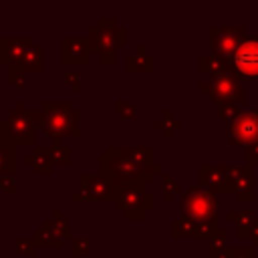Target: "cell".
<instances>
[{
  "label": "cell",
  "instance_id": "8fae6325",
  "mask_svg": "<svg viewBox=\"0 0 258 258\" xmlns=\"http://www.w3.org/2000/svg\"><path fill=\"white\" fill-rule=\"evenodd\" d=\"M208 32L212 38V52H216L224 58H230L246 38L244 26H220V28L210 26Z\"/></svg>",
  "mask_w": 258,
  "mask_h": 258
},
{
  "label": "cell",
  "instance_id": "8d00e7d4",
  "mask_svg": "<svg viewBox=\"0 0 258 258\" xmlns=\"http://www.w3.org/2000/svg\"><path fill=\"white\" fill-rule=\"evenodd\" d=\"M0 191H4V194H14L16 191L14 175H0Z\"/></svg>",
  "mask_w": 258,
  "mask_h": 258
},
{
  "label": "cell",
  "instance_id": "74e56055",
  "mask_svg": "<svg viewBox=\"0 0 258 258\" xmlns=\"http://www.w3.org/2000/svg\"><path fill=\"white\" fill-rule=\"evenodd\" d=\"M232 258H256L254 246H236L232 252Z\"/></svg>",
  "mask_w": 258,
  "mask_h": 258
},
{
  "label": "cell",
  "instance_id": "9a60e30c",
  "mask_svg": "<svg viewBox=\"0 0 258 258\" xmlns=\"http://www.w3.org/2000/svg\"><path fill=\"white\" fill-rule=\"evenodd\" d=\"M93 56L87 36H62L60 38V60L64 64H85Z\"/></svg>",
  "mask_w": 258,
  "mask_h": 258
},
{
  "label": "cell",
  "instance_id": "ba28073f",
  "mask_svg": "<svg viewBox=\"0 0 258 258\" xmlns=\"http://www.w3.org/2000/svg\"><path fill=\"white\" fill-rule=\"evenodd\" d=\"M115 208L125 214L127 220H143L147 212L155 210V196L145 185H125L115 202Z\"/></svg>",
  "mask_w": 258,
  "mask_h": 258
},
{
  "label": "cell",
  "instance_id": "6da1fadb",
  "mask_svg": "<svg viewBox=\"0 0 258 258\" xmlns=\"http://www.w3.org/2000/svg\"><path fill=\"white\" fill-rule=\"evenodd\" d=\"M127 147L129 145L107 147L105 155H99V159H97L99 173L105 175L107 179H111L113 183H117L119 187H125V185H145L147 187L149 183H153L155 177H159L163 173V165L155 163L149 167H141L129 157Z\"/></svg>",
  "mask_w": 258,
  "mask_h": 258
},
{
  "label": "cell",
  "instance_id": "7c38bea8",
  "mask_svg": "<svg viewBox=\"0 0 258 258\" xmlns=\"http://www.w3.org/2000/svg\"><path fill=\"white\" fill-rule=\"evenodd\" d=\"M44 71V46L42 44H32L30 48H26V52L6 64V81L12 83L16 75H26V73H42Z\"/></svg>",
  "mask_w": 258,
  "mask_h": 258
},
{
  "label": "cell",
  "instance_id": "3957f363",
  "mask_svg": "<svg viewBox=\"0 0 258 258\" xmlns=\"http://www.w3.org/2000/svg\"><path fill=\"white\" fill-rule=\"evenodd\" d=\"M34 113L22 99H18L14 107L6 111V117L0 119V137L12 141L16 147H34Z\"/></svg>",
  "mask_w": 258,
  "mask_h": 258
},
{
  "label": "cell",
  "instance_id": "d4e9b609",
  "mask_svg": "<svg viewBox=\"0 0 258 258\" xmlns=\"http://www.w3.org/2000/svg\"><path fill=\"white\" fill-rule=\"evenodd\" d=\"M127 149H129V157L141 167H149V165L157 163L155 161V149L151 145H133V147L129 145Z\"/></svg>",
  "mask_w": 258,
  "mask_h": 258
},
{
  "label": "cell",
  "instance_id": "e0dca14e",
  "mask_svg": "<svg viewBox=\"0 0 258 258\" xmlns=\"http://www.w3.org/2000/svg\"><path fill=\"white\" fill-rule=\"evenodd\" d=\"M155 71V56L145 50L143 44H135V50L125 56V73H153Z\"/></svg>",
  "mask_w": 258,
  "mask_h": 258
},
{
  "label": "cell",
  "instance_id": "603a6c76",
  "mask_svg": "<svg viewBox=\"0 0 258 258\" xmlns=\"http://www.w3.org/2000/svg\"><path fill=\"white\" fill-rule=\"evenodd\" d=\"M32 157H34L32 171H34L36 175H50V173L54 171V163H52V159H50L48 147L34 145V147H32Z\"/></svg>",
  "mask_w": 258,
  "mask_h": 258
},
{
  "label": "cell",
  "instance_id": "2e32d148",
  "mask_svg": "<svg viewBox=\"0 0 258 258\" xmlns=\"http://www.w3.org/2000/svg\"><path fill=\"white\" fill-rule=\"evenodd\" d=\"M32 44L34 36H0V64L18 60Z\"/></svg>",
  "mask_w": 258,
  "mask_h": 258
},
{
  "label": "cell",
  "instance_id": "d6986e66",
  "mask_svg": "<svg viewBox=\"0 0 258 258\" xmlns=\"http://www.w3.org/2000/svg\"><path fill=\"white\" fill-rule=\"evenodd\" d=\"M198 69H200V73H206L208 77H216V75H222V73L230 71L228 58H224V56H220V54H216V52H212V50L200 54V58H198Z\"/></svg>",
  "mask_w": 258,
  "mask_h": 258
},
{
  "label": "cell",
  "instance_id": "f1b7e54d",
  "mask_svg": "<svg viewBox=\"0 0 258 258\" xmlns=\"http://www.w3.org/2000/svg\"><path fill=\"white\" fill-rule=\"evenodd\" d=\"M71 254L77 258H85L91 254V242L87 238H73L71 240Z\"/></svg>",
  "mask_w": 258,
  "mask_h": 258
},
{
  "label": "cell",
  "instance_id": "52a82bcc",
  "mask_svg": "<svg viewBox=\"0 0 258 258\" xmlns=\"http://www.w3.org/2000/svg\"><path fill=\"white\" fill-rule=\"evenodd\" d=\"M218 210H220V200L216 191L204 185H191L183 194L181 216L187 220H212L218 218Z\"/></svg>",
  "mask_w": 258,
  "mask_h": 258
},
{
  "label": "cell",
  "instance_id": "4dcf8cb0",
  "mask_svg": "<svg viewBox=\"0 0 258 258\" xmlns=\"http://www.w3.org/2000/svg\"><path fill=\"white\" fill-rule=\"evenodd\" d=\"M226 246H228V230L226 228H218L212 234V238L208 240V248L218 250V248H226Z\"/></svg>",
  "mask_w": 258,
  "mask_h": 258
},
{
  "label": "cell",
  "instance_id": "60d3db41",
  "mask_svg": "<svg viewBox=\"0 0 258 258\" xmlns=\"http://www.w3.org/2000/svg\"><path fill=\"white\" fill-rule=\"evenodd\" d=\"M12 83H14V87H16L18 91H22V89H26V75H16Z\"/></svg>",
  "mask_w": 258,
  "mask_h": 258
},
{
  "label": "cell",
  "instance_id": "7bdbcfd3",
  "mask_svg": "<svg viewBox=\"0 0 258 258\" xmlns=\"http://www.w3.org/2000/svg\"><path fill=\"white\" fill-rule=\"evenodd\" d=\"M24 163H26V165H30V167H32V163H34V157H32V153H28V155H26V157H24Z\"/></svg>",
  "mask_w": 258,
  "mask_h": 258
},
{
  "label": "cell",
  "instance_id": "30bf717a",
  "mask_svg": "<svg viewBox=\"0 0 258 258\" xmlns=\"http://www.w3.org/2000/svg\"><path fill=\"white\" fill-rule=\"evenodd\" d=\"M226 143L230 147L234 145L248 147L252 143H258V109H244L238 113V117L228 127Z\"/></svg>",
  "mask_w": 258,
  "mask_h": 258
},
{
  "label": "cell",
  "instance_id": "836d02e7",
  "mask_svg": "<svg viewBox=\"0 0 258 258\" xmlns=\"http://www.w3.org/2000/svg\"><path fill=\"white\" fill-rule=\"evenodd\" d=\"M169 228H171V238H173V240L183 238V236H185V218H183V216L173 218Z\"/></svg>",
  "mask_w": 258,
  "mask_h": 258
},
{
  "label": "cell",
  "instance_id": "d6a6232c",
  "mask_svg": "<svg viewBox=\"0 0 258 258\" xmlns=\"http://www.w3.org/2000/svg\"><path fill=\"white\" fill-rule=\"evenodd\" d=\"M62 81L71 87L73 93H79V91H81V75H79V73H75V71H64V73H62Z\"/></svg>",
  "mask_w": 258,
  "mask_h": 258
},
{
  "label": "cell",
  "instance_id": "277c9868",
  "mask_svg": "<svg viewBox=\"0 0 258 258\" xmlns=\"http://www.w3.org/2000/svg\"><path fill=\"white\" fill-rule=\"evenodd\" d=\"M198 89L208 93V97L214 103H218V107H222V105H236V103L246 101L244 83L232 71H226L222 75L210 77L208 81H200Z\"/></svg>",
  "mask_w": 258,
  "mask_h": 258
},
{
  "label": "cell",
  "instance_id": "7a4b0ae2",
  "mask_svg": "<svg viewBox=\"0 0 258 258\" xmlns=\"http://www.w3.org/2000/svg\"><path fill=\"white\" fill-rule=\"evenodd\" d=\"M32 113L36 129H42L52 141H62L64 137H81V113L73 109L71 101H42V107L34 109Z\"/></svg>",
  "mask_w": 258,
  "mask_h": 258
},
{
  "label": "cell",
  "instance_id": "cb8c5ba5",
  "mask_svg": "<svg viewBox=\"0 0 258 258\" xmlns=\"http://www.w3.org/2000/svg\"><path fill=\"white\" fill-rule=\"evenodd\" d=\"M153 125H155L157 129H161V135H163V137H171V135H173V129H177V127L181 125V121L173 115L171 109H163V111L153 119Z\"/></svg>",
  "mask_w": 258,
  "mask_h": 258
},
{
  "label": "cell",
  "instance_id": "f546056e",
  "mask_svg": "<svg viewBox=\"0 0 258 258\" xmlns=\"http://www.w3.org/2000/svg\"><path fill=\"white\" fill-rule=\"evenodd\" d=\"M14 244H16V252H18L20 256H24V258L34 256V252H36V246H34L32 238H24V236H20V238L14 240Z\"/></svg>",
  "mask_w": 258,
  "mask_h": 258
},
{
  "label": "cell",
  "instance_id": "d590c367",
  "mask_svg": "<svg viewBox=\"0 0 258 258\" xmlns=\"http://www.w3.org/2000/svg\"><path fill=\"white\" fill-rule=\"evenodd\" d=\"M244 161L250 165H258V143H252L248 147H244Z\"/></svg>",
  "mask_w": 258,
  "mask_h": 258
},
{
  "label": "cell",
  "instance_id": "ab89813d",
  "mask_svg": "<svg viewBox=\"0 0 258 258\" xmlns=\"http://www.w3.org/2000/svg\"><path fill=\"white\" fill-rule=\"evenodd\" d=\"M97 62L99 64H115L117 52H101V54H97Z\"/></svg>",
  "mask_w": 258,
  "mask_h": 258
},
{
  "label": "cell",
  "instance_id": "83f0119b",
  "mask_svg": "<svg viewBox=\"0 0 258 258\" xmlns=\"http://www.w3.org/2000/svg\"><path fill=\"white\" fill-rule=\"evenodd\" d=\"M115 111H117V115H119L121 119H133L135 113H137V107H135V103L129 101V99H117V101H115Z\"/></svg>",
  "mask_w": 258,
  "mask_h": 258
},
{
  "label": "cell",
  "instance_id": "484cf974",
  "mask_svg": "<svg viewBox=\"0 0 258 258\" xmlns=\"http://www.w3.org/2000/svg\"><path fill=\"white\" fill-rule=\"evenodd\" d=\"M32 242H34V246L38 248H60L62 246V240H58L50 230H46L44 226H38V228H34L32 230Z\"/></svg>",
  "mask_w": 258,
  "mask_h": 258
},
{
  "label": "cell",
  "instance_id": "4fadbf2b",
  "mask_svg": "<svg viewBox=\"0 0 258 258\" xmlns=\"http://www.w3.org/2000/svg\"><path fill=\"white\" fill-rule=\"evenodd\" d=\"M198 173H200V185L216 194H234V185L230 181V165L200 163Z\"/></svg>",
  "mask_w": 258,
  "mask_h": 258
},
{
  "label": "cell",
  "instance_id": "7402d4cb",
  "mask_svg": "<svg viewBox=\"0 0 258 258\" xmlns=\"http://www.w3.org/2000/svg\"><path fill=\"white\" fill-rule=\"evenodd\" d=\"M42 226H44L46 230H50L58 240H73L71 224L64 220L62 212H58V210H54V212H52V216H50V218H46V220L42 222Z\"/></svg>",
  "mask_w": 258,
  "mask_h": 258
},
{
  "label": "cell",
  "instance_id": "44dd1931",
  "mask_svg": "<svg viewBox=\"0 0 258 258\" xmlns=\"http://www.w3.org/2000/svg\"><path fill=\"white\" fill-rule=\"evenodd\" d=\"M256 222H258V220H256V212H254V210L236 212V218H234V224H236V238H238V240L252 238Z\"/></svg>",
  "mask_w": 258,
  "mask_h": 258
},
{
  "label": "cell",
  "instance_id": "1f68e13d",
  "mask_svg": "<svg viewBox=\"0 0 258 258\" xmlns=\"http://www.w3.org/2000/svg\"><path fill=\"white\" fill-rule=\"evenodd\" d=\"M159 179H161V185H163V189H165V191H169L171 196L181 191V183H179V181H175V177H173L171 173L163 171V173L159 175Z\"/></svg>",
  "mask_w": 258,
  "mask_h": 258
},
{
  "label": "cell",
  "instance_id": "9c48e42d",
  "mask_svg": "<svg viewBox=\"0 0 258 258\" xmlns=\"http://www.w3.org/2000/svg\"><path fill=\"white\" fill-rule=\"evenodd\" d=\"M228 67L242 83H258V36H246L228 58Z\"/></svg>",
  "mask_w": 258,
  "mask_h": 258
},
{
  "label": "cell",
  "instance_id": "f35d334b",
  "mask_svg": "<svg viewBox=\"0 0 258 258\" xmlns=\"http://www.w3.org/2000/svg\"><path fill=\"white\" fill-rule=\"evenodd\" d=\"M232 252H234V248H232V246L218 248V250L208 248V258H232Z\"/></svg>",
  "mask_w": 258,
  "mask_h": 258
},
{
  "label": "cell",
  "instance_id": "b9f144b4",
  "mask_svg": "<svg viewBox=\"0 0 258 258\" xmlns=\"http://www.w3.org/2000/svg\"><path fill=\"white\" fill-rule=\"evenodd\" d=\"M252 238H254V248H258V222H256V226H254V234H252Z\"/></svg>",
  "mask_w": 258,
  "mask_h": 258
},
{
  "label": "cell",
  "instance_id": "5bb4252c",
  "mask_svg": "<svg viewBox=\"0 0 258 258\" xmlns=\"http://www.w3.org/2000/svg\"><path fill=\"white\" fill-rule=\"evenodd\" d=\"M254 165L250 163H242V165H230V181L234 185V198L236 202L244 204V202H254Z\"/></svg>",
  "mask_w": 258,
  "mask_h": 258
},
{
  "label": "cell",
  "instance_id": "ac0fdd59",
  "mask_svg": "<svg viewBox=\"0 0 258 258\" xmlns=\"http://www.w3.org/2000/svg\"><path fill=\"white\" fill-rule=\"evenodd\" d=\"M218 228H222L220 218H212V220H187L185 218V236L194 240H210Z\"/></svg>",
  "mask_w": 258,
  "mask_h": 258
},
{
  "label": "cell",
  "instance_id": "ffe728a7",
  "mask_svg": "<svg viewBox=\"0 0 258 258\" xmlns=\"http://www.w3.org/2000/svg\"><path fill=\"white\" fill-rule=\"evenodd\" d=\"M16 173V145L0 137V175Z\"/></svg>",
  "mask_w": 258,
  "mask_h": 258
},
{
  "label": "cell",
  "instance_id": "5b68a950",
  "mask_svg": "<svg viewBox=\"0 0 258 258\" xmlns=\"http://www.w3.org/2000/svg\"><path fill=\"white\" fill-rule=\"evenodd\" d=\"M89 44L93 54L117 52V48L127 44V28L121 26L115 18H99L89 28Z\"/></svg>",
  "mask_w": 258,
  "mask_h": 258
},
{
  "label": "cell",
  "instance_id": "8992f818",
  "mask_svg": "<svg viewBox=\"0 0 258 258\" xmlns=\"http://www.w3.org/2000/svg\"><path fill=\"white\" fill-rule=\"evenodd\" d=\"M121 187L97 173H81L79 187L71 194V202H117Z\"/></svg>",
  "mask_w": 258,
  "mask_h": 258
},
{
  "label": "cell",
  "instance_id": "e575fe53",
  "mask_svg": "<svg viewBox=\"0 0 258 258\" xmlns=\"http://www.w3.org/2000/svg\"><path fill=\"white\" fill-rule=\"evenodd\" d=\"M218 111H220V117L224 119V121H228V123H232L236 117H238V109H236V105H222V107H218Z\"/></svg>",
  "mask_w": 258,
  "mask_h": 258
},
{
  "label": "cell",
  "instance_id": "4316f807",
  "mask_svg": "<svg viewBox=\"0 0 258 258\" xmlns=\"http://www.w3.org/2000/svg\"><path fill=\"white\" fill-rule=\"evenodd\" d=\"M48 153L54 165H69L73 159V151L69 145H64L62 141H54L52 145H48Z\"/></svg>",
  "mask_w": 258,
  "mask_h": 258
}]
</instances>
